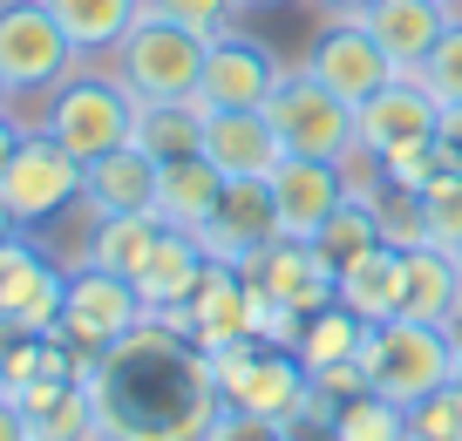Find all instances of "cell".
<instances>
[{
	"label": "cell",
	"mask_w": 462,
	"mask_h": 441,
	"mask_svg": "<svg viewBox=\"0 0 462 441\" xmlns=\"http://www.w3.org/2000/svg\"><path fill=\"white\" fill-rule=\"evenodd\" d=\"M82 387L96 394V441H198L225 408L211 354L171 319H143L123 346L96 354Z\"/></svg>",
	"instance_id": "cell-1"
},
{
	"label": "cell",
	"mask_w": 462,
	"mask_h": 441,
	"mask_svg": "<svg viewBox=\"0 0 462 441\" xmlns=\"http://www.w3.org/2000/svg\"><path fill=\"white\" fill-rule=\"evenodd\" d=\"M456 360H462V346L448 340V326H429V319H381V326L361 333L367 387L402 400V408H415L435 387L456 381Z\"/></svg>",
	"instance_id": "cell-2"
},
{
	"label": "cell",
	"mask_w": 462,
	"mask_h": 441,
	"mask_svg": "<svg viewBox=\"0 0 462 441\" xmlns=\"http://www.w3.org/2000/svg\"><path fill=\"white\" fill-rule=\"evenodd\" d=\"M204 55H211L204 34H190V28H177V21L143 7V21L116 48V82L130 88L136 102H190L204 82Z\"/></svg>",
	"instance_id": "cell-3"
},
{
	"label": "cell",
	"mask_w": 462,
	"mask_h": 441,
	"mask_svg": "<svg viewBox=\"0 0 462 441\" xmlns=\"http://www.w3.org/2000/svg\"><path fill=\"white\" fill-rule=\"evenodd\" d=\"M42 129L61 142V150H69V157L96 163V157H109V150H123V142L136 136V96L116 82V69H109V75L75 69L69 82L48 96Z\"/></svg>",
	"instance_id": "cell-4"
},
{
	"label": "cell",
	"mask_w": 462,
	"mask_h": 441,
	"mask_svg": "<svg viewBox=\"0 0 462 441\" xmlns=\"http://www.w3.org/2000/svg\"><path fill=\"white\" fill-rule=\"evenodd\" d=\"M75 41L69 28L55 21V7L48 0H0V75H7V88L21 96H55L61 82L75 75Z\"/></svg>",
	"instance_id": "cell-5"
},
{
	"label": "cell",
	"mask_w": 462,
	"mask_h": 441,
	"mask_svg": "<svg viewBox=\"0 0 462 441\" xmlns=\"http://www.w3.org/2000/svg\"><path fill=\"white\" fill-rule=\"evenodd\" d=\"M211 373H217V400L225 408H252V414H273V421H286L306 400V387H313V373H306V360L292 346H265L252 333L217 346Z\"/></svg>",
	"instance_id": "cell-6"
},
{
	"label": "cell",
	"mask_w": 462,
	"mask_h": 441,
	"mask_svg": "<svg viewBox=\"0 0 462 441\" xmlns=\"http://www.w3.org/2000/svg\"><path fill=\"white\" fill-rule=\"evenodd\" d=\"M286 157H327V163H346L361 142H354V102H340L327 82H313L306 69H286V82L273 88L265 102Z\"/></svg>",
	"instance_id": "cell-7"
},
{
	"label": "cell",
	"mask_w": 462,
	"mask_h": 441,
	"mask_svg": "<svg viewBox=\"0 0 462 441\" xmlns=\"http://www.w3.org/2000/svg\"><path fill=\"white\" fill-rule=\"evenodd\" d=\"M0 198H7V211H14L21 231L48 225V217H61L69 204H82V157H69L48 129H28L14 163L0 170Z\"/></svg>",
	"instance_id": "cell-8"
},
{
	"label": "cell",
	"mask_w": 462,
	"mask_h": 441,
	"mask_svg": "<svg viewBox=\"0 0 462 441\" xmlns=\"http://www.w3.org/2000/svg\"><path fill=\"white\" fill-rule=\"evenodd\" d=\"M143 319H150V306L136 299L130 279H116V271H102V265H75L55 333L69 346H82V354H109V346H123Z\"/></svg>",
	"instance_id": "cell-9"
},
{
	"label": "cell",
	"mask_w": 462,
	"mask_h": 441,
	"mask_svg": "<svg viewBox=\"0 0 462 441\" xmlns=\"http://www.w3.org/2000/svg\"><path fill=\"white\" fill-rule=\"evenodd\" d=\"M245 285L265 306H286V313H319V306L340 299V265L319 252V238H273L245 258Z\"/></svg>",
	"instance_id": "cell-10"
},
{
	"label": "cell",
	"mask_w": 462,
	"mask_h": 441,
	"mask_svg": "<svg viewBox=\"0 0 462 441\" xmlns=\"http://www.w3.org/2000/svg\"><path fill=\"white\" fill-rule=\"evenodd\" d=\"M61 299H69V271L48 265L28 231L0 238V333H55Z\"/></svg>",
	"instance_id": "cell-11"
},
{
	"label": "cell",
	"mask_w": 462,
	"mask_h": 441,
	"mask_svg": "<svg viewBox=\"0 0 462 441\" xmlns=\"http://www.w3.org/2000/svg\"><path fill=\"white\" fill-rule=\"evenodd\" d=\"M286 82V69H279V55L259 41V34L231 28L211 41V55H204V82H198V109H265L273 102V88Z\"/></svg>",
	"instance_id": "cell-12"
},
{
	"label": "cell",
	"mask_w": 462,
	"mask_h": 441,
	"mask_svg": "<svg viewBox=\"0 0 462 441\" xmlns=\"http://www.w3.org/2000/svg\"><path fill=\"white\" fill-rule=\"evenodd\" d=\"M300 69L313 75V82H327L340 102H354V109L394 82V61L374 48V34H367L361 21H346V14H333L327 28L306 41V61H300Z\"/></svg>",
	"instance_id": "cell-13"
},
{
	"label": "cell",
	"mask_w": 462,
	"mask_h": 441,
	"mask_svg": "<svg viewBox=\"0 0 462 441\" xmlns=\"http://www.w3.org/2000/svg\"><path fill=\"white\" fill-rule=\"evenodd\" d=\"M435 123H442V102H435L415 75H394L381 96H367L361 109H354V142H361L374 163H388V157H402V150H415V142H435Z\"/></svg>",
	"instance_id": "cell-14"
},
{
	"label": "cell",
	"mask_w": 462,
	"mask_h": 441,
	"mask_svg": "<svg viewBox=\"0 0 462 441\" xmlns=\"http://www.w3.org/2000/svg\"><path fill=\"white\" fill-rule=\"evenodd\" d=\"M279 238V211H273V184L265 177H231L225 198H217V211L198 225V244L211 265H238L245 271V258L259 252V244Z\"/></svg>",
	"instance_id": "cell-15"
},
{
	"label": "cell",
	"mask_w": 462,
	"mask_h": 441,
	"mask_svg": "<svg viewBox=\"0 0 462 441\" xmlns=\"http://www.w3.org/2000/svg\"><path fill=\"white\" fill-rule=\"evenodd\" d=\"M265 184H273L279 238H319V225L354 198L346 190V163H327V157H286Z\"/></svg>",
	"instance_id": "cell-16"
},
{
	"label": "cell",
	"mask_w": 462,
	"mask_h": 441,
	"mask_svg": "<svg viewBox=\"0 0 462 441\" xmlns=\"http://www.w3.org/2000/svg\"><path fill=\"white\" fill-rule=\"evenodd\" d=\"M346 21H361L374 34V48L394 61V75H415L429 61V48L462 14H456V0H374V7H361V14H346Z\"/></svg>",
	"instance_id": "cell-17"
},
{
	"label": "cell",
	"mask_w": 462,
	"mask_h": 441,
	"mask_svg": "<svg viewBox=\"0 0 462 441\" xmlns=\"http://www.w3.org/2000/svg\"><path fill=\"white\" fill-rule=\"evenodd\" d=\"M171 326L184 333L190 346H204V354L245 340V333H252V285H245V271H238V265H211L198 279V292L171 313Z\"/></svg>",
	"instance_id": "cell-18"
},
{
	"label": "cell",
	"mask_w": 462,
	"mask_h": 441,
	"mask_svg": "<svg viewBox=\"0 0 462 441\" xmlns=\"http://www.w3.org/2000/svg\"><path fill=\"white\" fill-rule=\"evenodd\" d=\"M204 157L231 177H273L286 163V142H279L273 115L265 109H204Z\"/></svg>",
	"instance_id": "cell-19"
},
{
	"label": "cell",
	"mask_w": 462,
	"mask_h": 441,
	"mask_svg": "<svg viewBox=\"0 0 462 441\" xmlns=\"http://www.w3.org/2000/svg\"><path fill=\"white\" fill-rule=\"evenodd\" d=\"M82 211L88 217H136V211H157V163L123 142L109 157L82 163Z\"/></svg>",
	"instance_id": "cell-20"
},
{
	"label": "cell",
	"mask_w": 462,
	"mask_h": 441,
	"mask_svg": "<svg viewBox=\"0 0 462 441\" xmlns=\"http://www.w3.org/2000/svg\"><path fill=\"white\" fill-rule=\"evenodd\" d=\"M211 271V258H204V244H198V231H177V225H163V238H157V252L143 258V271H136V299L150 306V319H171L177 306L198 292V279Z\"/></svg>",
	"instance_id": "cell-21"
},
{
	"label": "cell",
	"mask_w": 462,
	"mask_h": 441,
	"mask_svg": "<svg viewBox=\"0 0 462 441\" xmlns=\"http://www.w3.org/2000/svg\"><path fill=\"white\" fill-rule=\"evenodd\" d=\"M402 279H408V252L402 244H367L361 258L340 265V306L381 326V319H402Z\"/></svg>",
	"instance_id": "cell-22"
},
{
	"label": "cell",
	"mask_w": 462,
	"mask_h": 441,
	"mask_svg": "<svg viewBox=\"0 0 462 441\" xmlns=\"http://www.w3.org/2000/svg\"><path fill=\"white\" fill-rule=\"evenodd\" d=\"M14 400H21V414H28L34 441H96V394H88L75 373L34 381V387H21Z\"/></svg>",
	"instance_id": "cell-23"
},
{
	"label": "cell",
	"mask_w": 462,
	"mask_h": 441,
	"mask_svg": "<svg viewBox=\"0 0 462 441\" xmlns=\"http://www.w3.org/2000/svg\"><path fill=\"white\" fill-rule=\"evenodd\" d=\"M217 198H225V170H217L211 157H177V163H157V217L177 231H198L204 217L217 211Z\"/></svg>",
	"instance_id": "cell-24"
},
{
	"label": "cell",
	"mask_w": 462,
	"mask_h": 441,
	"mask_svg": "<svg viewBox=\"0 0 462 441\" xmlns=\"http://www.w3.org/2000/svg\"><path fill=\"white\" fill-rule=\"evenodd\" d=\"M456 306H462V265H456V252L415 244V252H408V279H402V319L448 326Z\"/></svg>",
	"instance_id": "cell-25"
},
{
	"label": "cell",
	"mask_w": 462,
	"mask_h": 441,
	"mask_svg": "<svg viewBox=\"0 0 462 441\" xmlns=\"http://www.w3.org/2000/svg\"><path fill=\"white\" fill-rule=\"evenodd\" d=\"M55 21L69 28L75 55H116L123 34L143 21V0H48Z\"/></svg>",
	"instance_id": "cell-26"
},
{
	"label": "cell",
	"mask_w": 462,
	"mask_h": 441,
	"mask_svg": "<svg viewBox=\"0 0 462 441\" xmlns=\"http://www.w3.org/2000/svg\"><path fill=\"white\" fill-rule=\"evenodd\" d=\"M157 238H163V217H157V211H136V217H96L82 265H102V271H116V279H136V271H143V258L157 252Z\"/></svg>",
	"instance_id": "cell-27"
},
{
	"label": "cell",
	"mask_w": 462,
	"mask_h": 441,
	"mask_svg": "<svg viewBox=\"0 0 462 441\" xmlns=\"http://www.w3.org/2000/svg\"><path fill=\"white\" fill-rule=\"evenodd\" d=\"M136 150L150 163H177L204 150V109L198 102H136Z\"/></svg>",
	"instance_id": "cell-28"
},
{
	"label": "cell",
	"mask_w": 462,
	"mask_h": 441,
	"mask_svg": "<svg viewBox=\"0 0 462 441\" xmlns=\"http://www.w3.org/2000/svg\"><path fill=\"white\" fill-rule=\"evenodd\" d=\"M361 333H367V319L333 299V306H319V313H306L292 354L306 360V373H319V367H340V360H361Z\"/></svg>",
	"instance_id": "cell-29"
},
{
	"label": "cell",
	"mask_w": 462,
	"mask_h": 441,
	"mask_svg": "<svg viewBox=\"0 0 462 441\" xmlns=\"http://www.w3.org/2000/svg\"><path fill=\"white\" fill-rule=\"evenodd\" d=\"M340 408V441H408V408L388 394H354V400H333Z\"/></svg>",
	"instance_id": "cell-30"
},
{
	"label": "cell",
	"mask_w": 462,
	"mask_h": 441,
	"mask_svg": "<svg viewBox=\"0 0 462 441\" xmlns=\"http://www.w3.org/2000/svg\"><path fill=\"white\" fill-rule=\"evenodd\" d=\"M421 217H429V244L435 252H462V170H435L421 184Z\"/></svg>",
	"instance_id": "cell-31"
},
{
	"label": "cell",
	"mask_w": 462,
	"mask_h": 441,
	"mask_svg": "<svg viewBox=\"0 0 462 441\" xmlns=\"http://www.w3.org/2000/svg\"><path fill=\"white\" fill-rule=\"evenodd\" d=\"M367 244H381V225H374V204H361V198H346L340 211L319 225V252L333 258V265H346V258H361Z\"/></svg>",
	"instance_id": "cell-32"
},
{
	"label": "cell",
	"mask_w": 462,
	"mask_h": 441,
	"mask_svg": "<svg viewBox=\"0 0 462 441\" xmlns=\"http://www.w3.org/2000/svg\"><path fill=\"white\" fill-rule=\"evenodd\" d=\"M374 225H381V244H402V252L429 244V217H421V190H402V184H388V190L374 198Z\"/></svg>",
	"instance_id": "cell-33"
},
{
	"label": "cell",
	"mask_w": 462,
	"mask_h": 441,
	"mask_svg": "<svg viewBox=\"0 0 462 441\" xmlns=\"http://www.w3.org/2000/svg\"><path fill=\"white\" fill-rule=\"evenodd\" d=\"M143 7L163 14V21H177V28H190V34H204V41L231 34L238 14H245V0H143Z\"/></svg>",
	"instance_id": "cell-34"
},
{
	"label": "cell",
	"mask_w": 462,
	"mask_h": 441,
	"mask_svg": "<svg viewBox=\"0 0 462 441\" xmlns=\"http://www.w3.org/2000/svg\"><path fill=\"white\" fill-rule=\"evenodd\" d=\"M408 441H462V387L456 381L408 408Z\"/></svg>",
	"instance_id": "cell-35"
},
{
	"label": "cell",
	"mask_w": 462,
	"mask_h": 441,
	"mask_svg": "<svg viewBox=\"0 0 462 441\" xmlns=\"http://www.w3.org/2000/svg\"><path fill=\"white\" fill-rule=\"evenodd\" d=\"M415 82L429 88L442 109H456V102H462V21H456V28H448L442 41L429 48V61L415 69Z\"/></svg>",
	"instance_id": "cell-36"
},
{
	"label": "cell",
	"mask_w": 462,
	"mask_h": 441,
	"mask_svg": "<svg viewBox=\"0 0 462 441\" xmlns=\"http://www.w3.org/2000/svg\"><path fill=\"white\" fill-rule=\"evenodd\" d=\"M279 435L286 441H340V408H333L319 387H306V400L279 421Z\"/></svg>",
	"instance_id": "cell-37"
},
{
	"label": "cell",
	"mask_w": 462,
	"mask_h": 441,
	"mask_svg": "<svg viewBox=\"0 0 462 441\" xmlns=\"http://www.w3.org/2000/svg\"><path fill=\"white\" fill-rule=\"evenodd\" d=\"M198 441H286V435H279V421H273V414H252V408H217V414H211V427H204Z\"/></svg>",
	"instance_id": "cell-38"
},
{
	"label": "cell",
	"mask_w": 462,
	"mask_h": 441,
	"mask_svg": "<svg viewBox=\"0 0 462 441\" xmlns=\"http://www.w3.org/2000/svg\"><path fill=\"white\" fill-rule=\"evenodd\" d=\"M313 387H319L327 400H354V394H367V367H361V360H340V367H319V373H313Z\"/></svg>",
	"instance_id": "cell-39"
},
{
	"label": "cell",
	"mask_w": 462,
	"mask_h": 441,
	"mask_svg": "<svg viewBox=\"0 0 462 441\" xmlns=\"http://www.w3.org/2000/svg\"><path fill=\"white\" fill-rule=\"evenodd\" d=\"M435 150H442L448 170H462V102H456V109H442V123H435Z\"/></svg>",
	"instance_id": "cell-40"
},
{
	"label": "cell",
	"mask_w": 462,
	"mask_h": 441,
	"mask_svg": "<svg viewBox=\"0 0 462 441\" xmlns=\"http://www.w3.org/2000/svg\"><path fill=\"white\" fill-rule=\"evenodd\" d=\"M21 136H28V123H21L14 109H0V170L14 163V150H21Z\"/></svg>",
	"instance_id": "cell-41"
},
{
	"label": "cell",
	"mask_w": 462,
	"mask_h": 441,
	"mask_svg": "<svg viewBox=\"0 0 462 441\" xmlns=\"http://www.w3.org/2000/svg\"><path fill=\"white\" fill-rule=\"evenodd\" d=\"M0 441H34V435H28V414H21L14 394L0 400Z\"/></svg>",
	"instance_id": "cell-42"
},
{
	"label": "cell",
	"mask_w": 462,
	"mask_h": 441,
	"mask_svg": "<svg viewBox=\"0 0 462 441\" xmlns=\"http://www.w3.org/2000/svg\"><path fill=\"white\" fill-rule=\"evenodd\" d=\"M313 7H327V14H361V7H374V0H313Z\"/></svg>",
	"instance_id": "cell-43"
},
{
	"label": "cell",
	"mask_w": 462,
	"mask_h": 441,
	"mask_svg": "<svg viewBox=\"0 0 462 441\" xmlns=\"http://www.w3.org/2000/svg\"><path fill=\"white\" fill-rule=\"evenodd\" d=\"M14 231L21 225H14V211H7V198H0V238H14Z\"/></svg>",
	"instance_id": "cell-44"
},
{
	"label": "cell",
	"mask_w": 462,
	"mask_h": 441,
	"mask_svg": "<svg viewBox=\"0 0 462 441\" xmlns=\"http://www.w3.org/2000/svg\"><path fill=\"white\" fill-rule=\"evenodd\" d=\"M0 109H14V88H7V75H0Z\"/></svg>",
	"instance_id": "cell-45"
},
{
	"label": "cell",
	"mask_w": 462,
	"mask_h": 441,
	"mask_svg": "<svg viewBox=\"0 0 462 441\" xmlns=\"http://www.w3.org/2000/svg\"><path fill=\"white\" fill-rule=\"evenodd\" d=\"M245 7H286V0H245Z\"/></svg>",
	"instance_id": "cell-46"
},
{
	"label": "cell",
	"mask_w": 462,
	"mask_h": 441,
	"mask_svg": "<svg viewBox=\"0 0 462 441\" xmlns=\"http://www.w3.org/2000/svg\"><path fill=\"white\" fill-rule=\"evenodd\" d=\"M0 400H7V373H0Z\"/></svg>",
	"instance_id": "cell-47"
},
{
	"label": "cell",
	"mask_w": 462,
	"mask_h": 441,
	"mask_svg": "<svg viewBox=\"0 0 462 441\" xmlns=\"http://www.w3.org/2000/svg\"><path fill=\"white\" fill-rule=\"evenodd\" d=\"M456 387H462V360H456Z\"/></svg>",
	"instance_id": "cell-48"
},
{
	"label": "cell",
	"mask_w": 462,
	"mask_h": 441,
	"mask_svg": "<svg viewBox=\"0 0 462 441\" xmlns=\"http://www.w3.org/2000/svg\"><path fill=\"white\" fill-rule=\"evenodd\" d=\"M456 14H462V0H456Z\"/></svg>",
	"instance_id": "cell-49"
},
{
	"label": "cell",
	"mask_w": 462,
	"mask_h": 441,
	"mask_svg": "<svg viewBox=\"0 0 462 441\" xmlns=\"http://www.w3.org/2000/svg\"><path fill=\"white\" fill-rule=\"evenodd\" d=\"M456 265H462V252H456Z\"/></svg>",
	"instance_id": "cell-50"
}]
</instances>
